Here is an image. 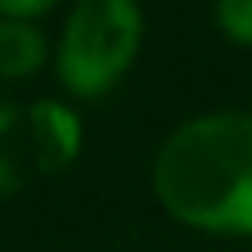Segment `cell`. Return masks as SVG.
<instances>
[{"label":"cell","mask_w":252,"mask_h":252,"mask_svg":"<svg viewBox=\"0 0 252 252\" xmlns=\"http://www.w3.org/2000/svg\"><path fill=\"white\" fill-rule=\"evenodd\" d=\"M151 199L182 230L252 239V111H199L151 155Z\"/></svg>","instance_id":"1"},{"label":"cell","mask_w":252,"mask_h":252,"mask_svg":"<svg viewBox=\"0 0 252 252\" xmlns=\"http://www.w3.org/2000/svg\"><path fill=\"white\" fill-rule=\"evenodd\" d=\"M146 44L142 0H71L53 31V80L71 102L111 97Z\"/></svg>","instance_id":"2"},{"label":"cell","mask_w":252,"mask_h":252,"mask_svg":"<svg viewBox=\"0 0 252 252\" xmlns=\"http://www.w3.org/2000/svg\"><path fill=\"white\" fill-rule=\"evenodd\" d=\"M18 133L27 137V159L35 173L58 177L66 168H75L80 151H84V120L71 102L58 97H40L31 106H22Z\"/></svg>","instance_id":"3"},{"label":"cell","mask_w":252,"mask_h":252,"mask_svg":"<svg viewBox=\"0 0 252 252\" xmlns=\"http://www.w3.org/2000/svg\"><path fill=\"white\" fill-rule=\"evenodd\" d=\"M49 66H53V35L40 22L0 18V80L27 84Z\"/></svg>","instance_id":"4"},{"label":"cell","mask_w":252,"mask_h":252,"mask_svg":"<svg viewBox=\"0 0 252 252\" xmlns=\"http://www.w3.org/2000/svg\"><path fill=\"white\" fill-rule=\"evenodd\" d=\"M213 27L226 44L252 53V0H213Z\"/></svg>","instance_id":"5"},{"label":"cell","mask_w":252,"mask_h":252,"mask_svg":"<svg viewBox=\"0 0 252 252\" xmlns=\"http://www.w3.org/2000/svg\"><path fill=\"white\" fill-rule=\"evenodd\" d=\"M71 0H0V18H18V22H40L44 13L62 9Z\"/></svg>","instance_id":"6"},{"label":"cell","mask_w":252,"mask_h":252,"mask_svg":"<svg viewBox=\"0 0 252 252\" xmlns=\"http://www.w3.org/2000/svg\"><path fill=\"white\" fill-rule=\"evenodd\" d=\"M18 186H22V168H18L13 151L0 142V199H13V195H18Z\"/></svg>","instance_id":"7"}]
</instances>
